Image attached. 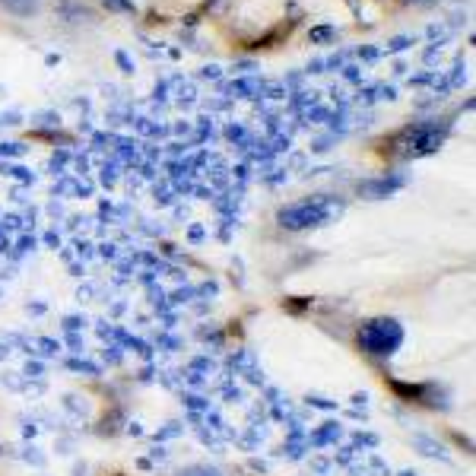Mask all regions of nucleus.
I'll return each instance as SVG.
<instances>
[{"label": "nucleus", "mask_w": 476, "mask_h": 476, "mask_svg": "<svg viewBox=\"0 0 476 476\" xmlns=\"http://www.w3.org/2000/svg\"><path fill=\"white\" fill-rule=\"evenodd\" d=\"M340 210H343V201L315 194V197H305V201H296L280 210V226L296 229V232L298 229H317V226H324V222H331Z\"/></svg>", "instance_id": "obj_1"}, {"label": "nucleus", "mask_w": 476, "mask_h": 476, "mask_svg": "<svg viewBox=\"0 0 476 476\" xmlns=\"http://www.w3.org/2000/svg\"><path fill=\"white\" fill-rule=\"evenodd\" d=\"M445 134L438 131L435 124H416V127H407L394 137L391 150L397 159H419V156H428L442 146Z\"/></svg>", "instance_id": "obj_2"}, {"label": "nucleus", "mask_w": 476, "mask_h": 476, "mask_svg": "<svg viewBox=\"0 0 476 476\" xmlns=\"http://www.w3.org/2000/svg\"><path fill=\"white\" fill-rule=\"evenodd\" d=\"M359 343L366 346V349L378 352V356H387V352H394L397 343H401V327H397V321L375 317V321H368L359 331Z\"/></svg>", "instance_id": "obj_3"}, {"label": "nucleus", "mask_w": 476, "mask_h": 476, "mask_svg": "<svg viewBox=\"0 0 476 476\" xmlns=\"http://www.w3.org/2000/svg\"><path fill=\"white\" fill-rule=\"evenodd\" d=\"M0 7L13 16H32L35 10H38V3H35V0H0Z\"/></svg>", "instance_id": "obj_4"}, {"label": "nucleus", "mask_w": 476, "mask_h": 476, "mask_svg": "<svg viewBox=\"0 0 476 476\" xmlns=\"http://www.w3.org/2000/svg\"><path fill=\"white\" fill-rule=\"evenodd\" d=\"M397 185H401L397 178H391V181H372V185L362 187V197H381V194H391Z\"/></svg>", "instance_id": "obj_5"}, {"label": "nucleus", "mask_w": 476, "mask_h": 476, "mask_svg": "<svg viewBox=\"0 0 476 476\" xmlns=\"http://www.w3.org/2000/svg\"><path fill=\"white\" fill-rule=\"evenodd\" d=\"M105 3H108V7H115L117 13H134V3H131V0H105Z\"/></svg>", "instance_id": "obj_6"}, {"label": "nucleus", "mask_w": 476, "mask_h": 476, "mask_svg": "<svg viewBox=\"0 0 476 476\" xmlns=\"http://www.w3.org/2000/svg\"><path fill=\"white\" fill-rule=\"evenodd\" d=\"M178 476H219V473L210 470V467H194V470H185V473H178Z\"/></svg>", "instance_id": "obj_7"}, {"label": "nucleus", "mask_w": 476, "mask_h": 476, "mask_svg": "<svg viewBox=\"0 0 476 476\" xmlns=\"http://www.w3.org/2000/svg\"><path fill=\"white\" fill-rule=\"evenodd\" d=\"M315 42H331L333 38V29H315V35H311Z\"/></svg>", "instance_id": "obj_8"}]
</instances>
